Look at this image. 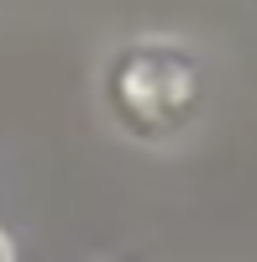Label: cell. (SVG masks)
Wrapping results in <instances>:
<instances>
[{"instance_id": "cell-1", "label": "cell", "mask_w": 257, "mask_h": 262, "mask_svg": "<svg viewBox=\"0 0 257 262\" xmlns=\"http://www.w3.org/2000/svg\"><path fill=\"white\" fill-rule=\"evenodd\" d=\"M0 262H11V242H6V236H0Z\"/></svg>"}]
</instances>
